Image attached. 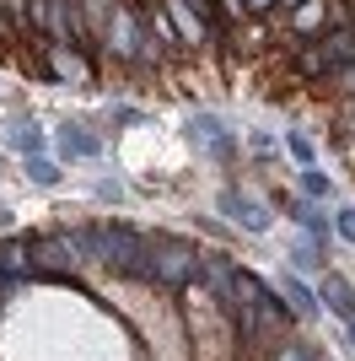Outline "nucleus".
<instances>
[{"label":"nucleus","mask_w":355,"mask_h":361,"mask_svg":"<svg viewBox=\"0 0 355 361\" xmlns=\"http://www.w3.org/2000/svg\"><path fill=\"white\" fill-rule=\"evenodd\" d=\"M318 297L328 302V313H334V318H344V324L355 318V286L344 281V275H334V270H328L323 281H318Z\"/></svg>","instance_id":"nucleus-9"},{"label":"nucleus","mask_w":355,"mask_h":361,"mask_svg":"<svg viewBox=\"0 0 355 361\" xmlns=\"http://www.w3.org/2000/svg\"><path fill=\"white\" fill-rule=\"evenodd\" d=\"M0 226H11V211H0Z\"/></svg>","instance_id":"nucleus-26"},{"label":"nucleus","mask_w":355,"mask_h":361,"mask_svg":"<svg viewBox=\"0 0 355 361\" xmlns=\"http://www.w3.org/2000/svg\"><path fill=\"white\" fill-rule=\"evenodd\" d=\"M334 232H340L344 243H355V205H340V211H334Z\"/></svg>","instance_id":"nucleus-19"},{"label":"nucleus","mask_w":355,"mask_h":361,"mask_svg":"<svg viewBox=\"0 0 355 361\" xmlns=\"http://www.w3.org/2000/svg\"><path fill=\"white\" fill-rule=\"evenodd\" d=\"M285 151H291L301 167H312V140L307 135H296V130H291V135H285Z\"/></svg>","instance_id":"nucleus-18"},{"label":"nucleus","mask_w":355,"mask_h":361,"mask_svg":"<svg viewBox=\"0 0 355 361\" xmlns=\"http://www.w3.org/2000/svg\"><path fill=\"white\" fill-rule=\"evenodd\" d=\"M280 297H285V307H291L296 324H312V318L323 313V297H318V291H312L296 270H291V275H280Z\"/></svg>","instance_id":"nucleus-7"},{"label":"nucleus","mask_w":355,"mask_h":361,"mask_svg":"<svg viewBox=\"0 0 355 361\" xmlns=\"http://www.w3.org/2000/svg\"><path fill=\"white\" fill-rule=\"evenodd\" d=\"M97 151H103V140L92 135V130H81V124L59 130V157H97Z\"/></svg>","instance_id":"nucleus-11"},{"label":"nucleus","mask_w":355,"mask_h":361,"mask_svg":"<svg viewBox=\"0 0 355 361\" xmlns=\"http://www.w3.org/2000/svg\"><path fill=\"white\" fill-rule=\"evenodd\" d=\"M285 6H301V0H285Z\"/></svg>","instance_id":"nucleus-28"},{"label":"nucleus","mask_w":355,"mask_h":361,"mask_svg":"<svg viewBox=\"0 0 355 361\" xmlns=\"http://www.w3.org/2000/svg\"><path fill=\"white\" fill-rule=\"evenodd\" d=\"M248 6H253V11H264V6H269V0H248Z\"/></svg>","instance_id":"nucleus-25"},{"label":"nucleus","mask_w":355,"mask_h":361,"mask_svg":"<svg viewBox=\"0 0 355 361\" xmlns=\"http://www.w3.org/2000/svg\"><path fill=\"white\" fill-rule=\"evenodd\" d=\"M301 195H307V200H328V195H334L328 173H318V167H301Z\"/></svg>","instance_id":"nucleus-15"},{"label":"nucleus","mask_w":355,"mask_h":361,"mask_svg":"<svg viewBox=\"0 0 355 361\" xmlns=\"http://www.w3.org/2000/svg\"><path fill=\"white\" fill-rule=\"evenodd\" d=\"M189 140L205 151V157H216V162H232V157H237L232 130H226L216 114H189Z\"/></svg>","instance_id":"nucleus-4"},{"label":"nucleus","mask_w":355,"mask_h":361,"mask_svg":"<svg viewBox=\"0 0 355 361\" xmlns=\"http://www.w3.org/2000/svg\"><path fill=\"white\" fill-rule=\"evenodd\" d=\"M340 87H344V92H350V97H355V60H350V65H344V71H340Z\"/></svg>","instance_id":"nucleus-24"},{"label":"nucleus","mask_w":355,"mask_h":361,"mask_svg":"<svg viewBox=\"0 0 355 361\" xmlns=\"http://www.w3.org/2000/svg\"><path fill=\"white\" fill-rule=\"evenodd\" d=\"M248 146L259 151V157H275V135H264V130H253V135H248Z\"/></svg>","instance_id":"nucleus-21"},{"label":"nucleus","mask_w":355,"mask_h":361,"mask_svg":"<svg viewBox=\"0 0 355 361\" xmlns=\"http://www.w3.org/2000/svg\"><path fill=\"white\" fill-rule=\"evenodd\" d=\"M318 248H323V243H312V238H301V243H291V270L296 275H307V270H323V259H318Z\"/></svg>","instance_id":"nucleus-14"},{"label":"nucleus","mask_w":355,"mask_h":361,"mask_svg":"<svg viewBox=\"0 0 355 361\" xmlns=\"http://www.w3.org/2000/svg\"><path fill=\"white\" fill-rule=\"evenodd\" d=\"M113 124H140V108H113Z\"/></svg>","instance_id":"nucleus-23"},{"label":"nucleus","mask_w":355,"mask_h":361,"mask_svg":"<svg viewBox=\"0 0 355 361\" xmlns=\"http://www.w3.org/2000/svg\"><path fill=\"white\" fill-rule=\"evenodd\" d=\"M355 60V27H340V32H323L318 44L301 49V75H340L344 65Z\"/></svg>","instance_id":"nucleus-3"},{"label":"nucleus","mask_w":355,"mask_h":361,"mask_svg":"<svg viewBox=\"0 0 355 361\" xmlns=\"http://www.w3.org/2000/svg\"><path fill=\"white\" fill-rule=\"evenodd\" d=\"M27 178L38 183V189H54V183H59V167L49 162V157H27Z\"/></svg>","instance_id":"nucleus-16"},{"label":"nucleus","mask_w":355,"mask_h":361,"mask_svg":"<svg viewBox=\"0 0 355 361\" xmlns=\"http://www.w3.org/2000/svg\"><path fill=\"white\" fill-rule=\"evenodd\" d=\"M103 38H108V49H113L118 60H146V49H140V44H146V32H140V22H135L124 6L113 11V22L103 27Z\"/></svg>","instance_id":"nucleus-5"},{"label":"nucleus","mask_w":355,"mask_h":361,"mask_svg":"<svg viewBox=\"0 0 355 361\" xmlns=\"http://www.w3.org/2000/svg\"><path fill=\"white\" fill-rule=\"evenodd\" d=\"M285 216H291V221L301 226V232H307L312 243H323V248H328V216L318 211L312 200H285Z\"/></svg>","instance_id":"nucleus-10"},{"label":"nucleus","mask_w":355,"mask_h":361,"mask_svg":"<svg viewBox=\"0 0 355 361\" xmlns=\"http://www.w3.org/2000/svg\"><path fill=\"white\" fill-rule=\"evenodd\" d=\"M6 146L22 151V157H44V130H38L32 119H22V124H11V130H6Z\"/></svg>","instance_id":"nucleus-12"},{"label":"nucleus","mask_w":355,"mask_h":361,"mask_svg":"<svg viewBox=\"0 0 355 361\" xmlns=\"http://www.w3.org/2000/svg\"><path fill=\"white\" fill-rule=\"evenodd\" d=\"M318 22H323V11H318V6H307V0H301V11H296V27H301V32H312V27H318Z\"/></svg>","instance_id":"nucleus-20"},{"label":"nucleus","mask_w":355,"mask_h":361,"mask_svg":"<svg viewBox=\"0 0 355 361\" xmlns=\"http://www.w3.org/2000/svg\"><path fill=\"white\" fill-rule=\"evenodd\" d=\"M221 211L232 216L242 232H253V238H264V232H269V211L253 195H242V189H221Z\"/></svg>","instance_id":"nucleus-6"},{"label":"nucleus","mask_w":355,"mask_h":361,"mask_svg":"<svg viewBox=\"0 0 355 361\" xmlns=\"http://www.w3.org/2000/svg\"><path fill=\"white\" fill-rule=\"evenodd\" d=\"M275 361H323V356H318L312 345H301V340H285V345L275 350Z\"/></svg>","instance_id":"nucleus-17"},{"label":"nucleus","mask_w":355,"mask_h":361,"mask_svg":"<svg viewBox=\"0 0 355 361\" xmlns=\"http://www.w3.org/2000/svg\"><path fill=\"white\" fill-rule=\"evenodd\" d=\"M350 345H355V318H350Z\"/></svg>","instance_id":"nucleus-27"},{"label":"nucleus","mask_w":355,"mask_h":361,"mask_svg":"<svg viewBox=\"0 0 355 361\" xmlns=\"http://www.w3.org/2000/svg\"><path fill=\"white\" fill-rule=\"evenodd\" d=\"M103 232H108V259H103V270L151 286V275H156V238L135 232V226H118V221H108Z\"/></svg>","instance_id":"nucleus-1"},{"label":"nucleus","mask_w":355,"mask_h":361,"mask_svg":"<svg viewBox=\"0 0 355 361\" xmlns=\"http://www.w3.org/2000/svg\"><path fill=\"white\" fill-rule=\"evenodd\" d=\"M97 200H113V205H118V200H124V183H118V178H103V183H97Z\"/></svg>","instance_id":"nucleus-22"},{"label":"nucleus","mask_w":355,"mask_h":361,"mask_svg":"<svg viewBox=\"0 0 355 361\" xmlns=\"http://www.w3.org/2000/svg\"><path fill=\"white\" fill-rule=\"evenodd\" d=\"M151 286L162 291H189V286H205V254L189 248L178 238H156V275Z\"/></svg>","instance_id":"nucleus-2"},{"label":"nucleus","mask_w":355,"mask_h":361,"mask_svg":"<svg viewBox=\"0 0 355 361\" xmlns=\"http://www.w3.org/2000/svg\"><path fill=\"white\" fill-rule=\"evenodd\" d=\"M49 71L65 75V81H87V60H81L70 44H54V49H49Z\"/></svg>","instance_id":"nucleus-13"},{"label":"nucleus","mask_w":355,"mask_h":361,"mask_svg":"<svg viewBox=\"0 0 355 361\" xmlns=\"http://www.w3.org/2000/svg\"><path fill=\"white\" fill-rule=\"evenodd\" d=\"M16 286H27V238H6L0 243V297Z\"/></svg>","instance_id":"nucleus-8"}]
</instances>
